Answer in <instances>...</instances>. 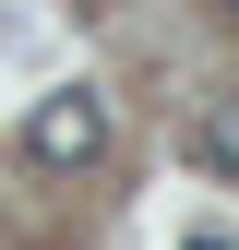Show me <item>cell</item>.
I'll return each mask as SVG.
<instances>
[{
  "label": "cell",
  "mask_w": 239,
  "mask_h": 250,
  "mask_svg": "<svg viewBox=\"0 0 239 250\" xmlns=\"http://www.w3.org/2000/svg\"><path fill=\"white\" fill-rule=\"evenodd\" d=\"M191 155H203L215 179H239V96H215V107H203V131H191Z\"/></svg>",
  "instance_id": "cell-2"
},
{
  "label": "cell",
  "mask_w": 239,
  "mask_h": 250,
  "mask_svg": "<svg viewBox=\"0 0 239 250\" xmlns=\"http://www.w3.org/2000/svg\"><path fill=\"white\" fill-rule=\"evenodd\" d=\"M179 250H239V238H227V227H191V238H179Z\"/></svg>",
  "instance_id": "cell-3"
},
{
  "label": "cell",
  "mask_w": 239,
  "mask_h": 250,
  "mask_svg": "<svg viewBox=\"0 0 239 250\" xmlns=\"http://www.w3.org/2000/svg\"><path fill=\"white\" fill-rule=\"evenodd\" d=\"M24 155H36V167H96V155H108V96H96V83H60V96H36V119H24Z\"/></svg>",
  "instance_id": "cell-1"
},
{
  "label": "cell",
  "mask_w": 239,
  "mask_h": 250,
  "mask_svg": "<svg viewBox=\"0 0 239 250\" xmlns=\"http://www.w3.org/2000/svg\"><path fill=\"white\" fill-rule=\"evenodd\" d=\"M215 12H227V24H239V0H215Z\"/></svg>",
  "instance_id": "cell-4"
}]
</instances>
